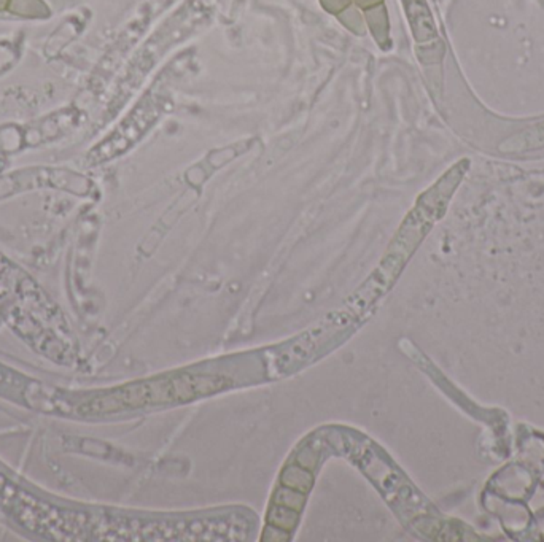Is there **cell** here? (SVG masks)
Returning <instances> with one entry per match:
<instances>
[{
	"mask_svg": "<svg viewBox=\"0 0 544 542\" xmlns=\"http://www.w3.org/2000/svg\"><path fill=\"white\" fill-rule=\"evenodd\" d=\"M471 169V161L462 158L454 163L430 188L420 194L414 209L402 222L398 234L388 249L385 259L382 261L378 276H380L382 288L392 285L400 276L402 267L407 264L423 239L433 229V226L446 215L454 194L459 190L463 178ZM375 276V277H378Z\"/></svg>",
	"mask_w": 544,
	"mask_h": 542,
	"instance_id": "obj_1",
	"label": "cell"
},
{
	"mask_svg": "<svg viewBox=\"0 0 544 542\" xmlns=\"http://www.w3.org/2000/svg\"><path fill=\"white\" fill-rule=\"evenodd\" d=\"M412 36L417 43H432L438 37L433 15L427 0H402Z\"/></svg>",
	"mask_w": 544,
	"mask_h": 542,
	"instance_id": "obj_2",
	"label": "cell"
},
{
	"mask_svg": "<svg viewBox=\"0 0 544 542\" xmlns=\"http://www.w3.org/2000/svg\"><path fill=\"white\" fill-rule=\"evenodd\" d=\"M498 150L501 153H509V155H519V153L523 155V153L544 150V119L530 124L526 129L503 140L498 145Z\"/></svg>",
	"mask_w": 544,
	"mask_h": 542,
	"instance_id": "obj_3",
	"label": "cell"
},
{
	"mask_svg": "<svg viewBox=\"0 0 544 542\" xmlns=\"http://www.w3.org/2000/svg\"><path fill=\"white\" fill-rule=\"evenodd\" d=\"M365 11V21L368 28L371 29L375 42L384 46L388 42V16L384 4L371 6Z\"/></svg>",
	"mask_w": 544,
	"mask_h": 542,
	"instance_id": "obj_4",
	"label": "cell"
},
{
	"mask_svg": "<svg viewBox=\"0 0 544 542\" xmlns=\"http://www.w3.org/2000/svg\"><path fill=\"white\" fill-rule=\"evenodd\" d=\"M9 11L23 18H46L50 9L43 0H10Z\"/></svg>",
	"mask_w": 544,
	"mask_h": 542,
	"instance_id": "obj_5",
	"label": "cell"
},
{
	"mask_svg": "<svg viewBox=\"0 0 544 542\" xmlns=\"http://www.w3.org/2000/svg\"><path fill=\"white\" fill-rule=\"evenodd\" d=\"M336 16L339 18V21L344 24L347 29L358 33V36H363V32H365V18L361 16L360 9L357 5L347 6L346 10H342L339 15Z\"/></svg>",
	"mask_w": 544,
	"mask_h": 542,
	"instance_id": "obj_6",
	"label": "cell"
},
{
	"mask_svg": "<svg viewBox=\"0 0 544 542\" xmlns=\"http://www.w3.org/2000/svg\"><path fill=\"white\" fill-rule=\"evenodd\" d=\"M353 0H321V5L326 11L333 13V15H339L342 10H346L347 6L352 5Z\"/></svg>",
	"mask_w": 544,
	"mask_h": 542,
	"instance_id": "obj_7",
	"label": "cell"
},
{
	"mask_svg": "<svg viewBox=\"0 0 544 542\" xmlns=\"http://www.w3.org/2000/svg\"><path fill=\"white\" fill-rule=\"evenodd\" d=\"M355 5L358 6V9L361 10H368L371 9V6H375V5H380L384 0H353Z\"/></svg>",
	"mask_w": 544,
	"mask_h": 542,
	"instance_id": "obj_8",
	"label": "cell"
},
{
	"mask_svg": "<svg viewBox=\"0 0 544 542\" xmlns=\"http://www.w3.org/2000/svg\"><path fill=\"white\" fill-rule=\"evenodd\" d=\"M9 5H10V0H0V11L9 10Z\"/></svg>",
	"mask_w": 544,
	"mask_h": 542,
	"instance_id": "obj_9",
	"label": "cell"
}]
</instances>
